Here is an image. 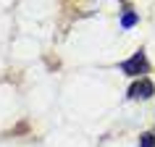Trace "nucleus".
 I'll use <instances>...</instances> for the list:
<instances>
[{"mask_svg": "<svg viewBox=\"0 0 155 147\" xmlns=\"http://www.w3.org/2000/svg\"><path fill=\"white\" fill-rule=\"evenodd\" d=\"M137 13H134V11H126V13H124V16H121V26H124V29H131V26H134V24H137Z\"/></svg>", "mask_w": 155, "mask_h": 147, "instance_id": "3", "label": "nucleus"}, {"mask_svg": "<svg viewBox=\"0 0 155 147\" xmlns=\"http://www.w3.org/2000/svg\"><path fill=\"white\" fill-rule=\"evenodd\" d=\"M155 145V134H142L139 137V147H153Z\"/></svg>", "mask_w": 155, "mask_h": 147, "instance_id": "4", "label": "nucleus"}, {"mask_svg": "<svg viewBox=\"0 0 155 147\" xmlns=\"http://www.w3.org/2000/svg\"><path fill=\"white\" fill-rule=\"evenodd\" d=\"M121 71L126 74V76H139V74H147V58H145V53L139 50V53H134L129 60H124V63H121Z\"/></svg>", "mask_w": 155, "mask_h": 147, "instance_id": "1", "label": "nucleus"}, {"mask_svg": "<svg viewBox=\"0 0 155 147\" xmlns=\"http://www.w3.org/2000/svg\"><path fill=\"white\" fill-rule=\"evenodd\" d=\"M153 92H155V87H153V82H150V79H139V82L131 84L129 97H131V100H147Z\"/></svg>", "mask_w": 155, "mask_h": 147, "instance_id": "2", "label": "nucleus"}]
</instances>
